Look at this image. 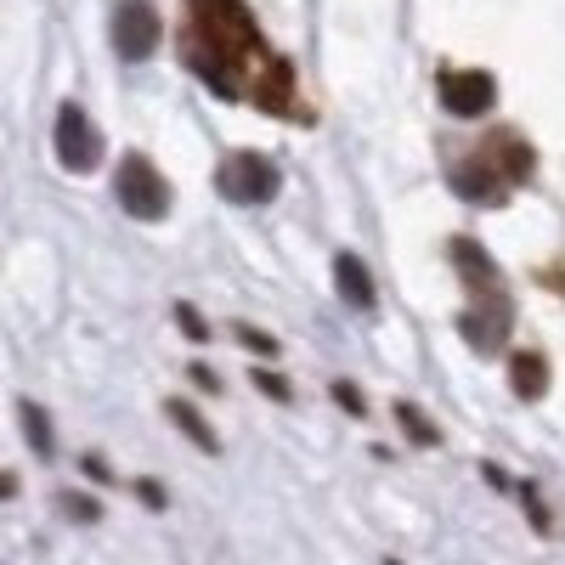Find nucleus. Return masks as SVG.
<instances>
[{
    "instance_id": "obj_1",
    "label": "nucleus",
    "mask_w": 565,
    "mask_h": 565,
    "mask_svg": "<svg viewBox=\"0 0 565 565\" xmlns=\"http://www.w3.org/2000/svg\"><path fill=\"white\" fill-rule=\"evenodd\" d=\"M181 52L215 97H249L255 74L271 63L260 23L244 0H186V29H181Z\"/></svg>"
},
{
    "instance_id": "obj_2",
    "label": "nucleus",
    "mask_w": 565,
    "mask_h": 565,
    "mask_svg": "<svg viewBox=\"0 0 565 565\" xmlns=\"http://www.w3.org/2000/svg\"><path fill=\"white\" fill-rule=\"evenodd\" d=\"M447 249H452V266L463 271V289H469V311L458 317V328H463V340L487 356V351L503 345L509 322H514V306H509V295H503L498 266L487 260V249H481L476 238H452Z\"/></svg>"
},
{
    "instance_id": "obj_3",
    "label": "nucleus",
    "mask_w": 565,
    "mask_h": 565,
    "mask_svg": "<svg viewBox=\"0 0 565 565\" xmlns=\"http://www.w3.org/2000/svg\"><path fill=\"white\" fill-rule=\"evenodd\" d=\"M114 193H119L125 215H136V221H164L170 215V181L159 175V164L148 153H125L119 159Z\"/></svg>"
},
{
    "instance_id": "obj_4",
    "label": "nucleus",
    "mask_w": 565,
    "mask_h": 565,
    "mask_svg": "<svg viewBox=\"0 0 565 565\" xmlns=\"http://www.w3.org/2000/svg\"><path fill=\"white\" fill-rule=\"evenodd\" d=\"M215 186H221V199L226 204H266L277 193V164L266 153H226L221 170H215Z\"/></svg>"
},
{
    "instance_id": "obj_5",
    "label": "nucleus",
    "mask_w": 565,
    "mask_h": 565,
    "mask_svg": "<svg viewBox=\"0 0 565 565\" xmlns=\"http://www.w3.org/2000/svg\"><path fill=\"white\" fill-rule=\"evenodd\" d=\"M52 148H57L63 170L85 175V170H97V159H103V130L90 125V114L79 103H63L57 108V130H52Z\"/></svg>"
},
{
    "instance_id": "obj_6",
    "label": "nucleus",
    "mask_w": 565,
    "mask_h": 565,
    "mask_svg": "<svg viewBox=\"0 0 565 565\" xmlns=\"http://www.w3.org/2000/svg\"><path fill=\"white\" fill-rule=\"evenodd\" d=\"M114 52L125 63H141L159 52V12L153 0H119L114 7Z\"/></svg>"
},
{
    "instance_id": "obj_7",
    "label": "nucleus",
    "mask_w": 565,
    "mask_h": 565,
    "mask_svg": "<svg viewBox=\"0 0 565 565\" xmlns=\"http://www.w3.org/2000/svg\"><path fill=\"white\" fill-rule=\"evenodd\" d=\"M436 90H441L447 114H458V119H481V114L498 103V85H492V74H481V68H447V74L436 79Z\"/></svg>"
},
{
    "instance_id": "obj_8",
    "label": "nucleus",
    "mask_w": 565,
    "mask_h": 565,
    "mask_svg": "<svg viewBox=\"0 0 565 565\" xmlns=\"http://www.w3.org/2000/svg\"><path fill=\"white\" fill-rule=\"evenodd\" d=\"M452 186H458L469 204H503V199H509V181L498 175V164H492L481 148L452 164Z\"/></svg>"
},
{
    "instance_id": "obj_9",
    "label": "nucleus",
    "mask_w": 565,
    "mask_h": 565,
    "mask_svg": "<svg viewBox=\"0 0 565 565\" xmlns=\"http://www.w3.org/2000/svg\"><path fill=\"white\" fill-rule=\"evenodd\" d=\"M249 103H255L260 114H295V68L282 63V57H271V63L255 74V85H249Z\"/></svg>"
},
{
    "instance_id": "obj_10",
    "label": "nucleus",
    "mask_w": 565,
    "mask_h": 565,
    "mask_svg": "<svg viewBox=\"0 0 565 565\" xmlns=\"http://www.w3.org/2000/svg\"><path fill=\"white\" fill-rule=\"evenodd\" d=\"M481 153H487V159L498 164V175H503L509 186L532 175V148H526L521 136H509V130H498L492 141H481Z\"/></svg>"
},
{
    "instance_id": "obj_11",
    "label": "nucleus",
    "mask_w": 565,
    "mask_h": 565,
    "mask_svg": "<svg viewBox=\"0 0 565 565\" xmlns=\"http://www.w3.org/2000/svg\"><path fill=\"white\" fill-rule=\"evenodd\" d=\"M509 385H514V396H521V402H537V396L548 391V362H543L537 351H514Z\"/></svg>"
},
{
    "instance_id": "obj_12",
    "label": "nucleus",
    "mask_w": 565,
    "mask_h": 565,
    "mask_svg": "<svg viewBox=\"0 0 565 565\" xmlns=\"http://www.w3.org/2000/svg\"><path fill=\"white\" fill-rule=\"evenodd\" d=\"M334 282H340L345 306H356V311H373V277H367V266H362L356 255H340V260H334Z\"/></svg>"
},
{
    "instance_id": "obj_13",
    "label": "nucleus",
    "mask_w": 565,
    "mask_h": 565,
    "mask_svg": "<svg viewBox=\"0 0 565 565\" xmlns=\"http://www.w3.org/2000/svg\"><path fill=\"white\" fill-rule=\"evenodd\" d=\"M164 413H170V424H175V430H181L186 441H193L199 452H221V441H215V430H210V424H204V418H199L193 407H186V402H170Z\"/></svg>"
},
{
    "instance_id": "obj_14",
    "label": "nucleus",
    "mask_w": 565,
    "mask_h": 565,
    "mask_svg": "<svg viewBox=\"0 0 565 565\" xmlns=\"http://www.w3.org/2000/svg\"><path fill=\"white\" fill-rule=\"evenodd\" d=\"M18 418H23V430H29V447L52 458V447H57V441H52V418H45L34 402H18Z\"/></svg>"
},
{
    "instance_id": "obj_15",
    "label": "nucleus",
    "mask_w": 565,
    "mask_h": 565,
    "mask_svg": "<svg viewBox=\"0 0 565 565\" xmlns=\"http://www.w3.org/2000/svg\"><path fill=\"white\" fill-rule=\"evenodd\" d=\"M396 424H402V430H407V436H413L418 447H436V441H441V430H436V424L424 418V413H418L413 402H396Z\"/></svg>"
},
{
    "instance_id": "obj_16",
    "label": "nucleus",
    "mask_w": 565,
    "mask_h": 565,
    "mask_svg": "<svg viewBox=\"0 0 565 565\" xmlns=\"http://www.w3.org/2000/svg\"><path fill=\"white\" fill-rule=\"evenodd\" d=\"M238 340H244L249 351H260V356H277V340L266 334V328H249V322H244V328H238Z\"/></svg>"
},
{
    "instance_id": "obj_17",
    "label": "nucleus",
    "mask_w": 565,
    "mask_h": 565,
    "mask_svg": "<svg viewBox=\"0 0 565 565\" xmlns=\"http://www.w3.org/2000/svg\"><path fill=\"white\" fill-rule=\"evenodd\" d=\"M175 322L186 328V334H193V340H210V328H204V317L193 311V306H175Z\"/></svg>"
},
{
    "instance_id": "obj_18",
    "label": "nucleus",
    "mask_w": 565,
    "mask_h": 565,
    "mask_svg": "<svg viewBox=\"0 0 565 565\" xmlns=\"http://www.w3.org/2000/svg\"><path fill=\"white\" fill-rule=\"evenodd\" d=\"M63 509L74 514V521H97V503H85V498H74V492L63 498Z\"/></svg>"
},
{
    "instance_id": "obj_19",
    "label": "nucleus",
    "mask_w": 565,
    "mask_h": 565,
    "mask_svg": "<svg viewBox=\"0 0 565 565\" xmlns=\"http://www.w3.org/2000/svg\"><path fill=\"white\" fill-rule=\"evenodd\" d=\"M255 385H260L266 396H277V402H289V385H282L277 373H255Z\"/></svg>"
},
{
    "instance_id": "obj_20",
    "label": "nucleus",
    "mask_w": 565,
    "mask_h": 565,
    "mask_svg": "<svg viewBox=\"0 0 565 565\" xmlns=\"http://www.w3.org/2000/svg\"><path fill=\"white\" fill-rule=\"evenodd\" d=\"M334 402H340L345 413H362V396H356V385H345V380L334 385Z\"/></svg>"
},
{
    "instance_id": "obj_21",
    "label": "nucleus",
    "mask_w": 565,
    "mask_h": 565,
    "mask_svg": "<svg viewBox=\"0 0 565 565\" xmlns=\"http://www.w3.org/2000/svg\"><path fill=\"white\" fill-rule=\"evenodd\" d=\"M193 385H199V391H221V385H215V373H210V367H193Z\"/></svg>"
}]
</instances>
